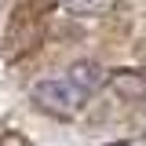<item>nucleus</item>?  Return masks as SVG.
Wrapping results in <instances>:
<instances>
[{
    "label": "nucleus",
    "mask_w": 146,
    "mask_h": 146,
    "mask_svg": "<svg viewBox=\"0 0 146 146\" xmlns=\"http://www.w3.org/2000/svg\"><path fill=\"white\" fill-rule=\"evenodd\" d=\"M29 99L36 102V110H44L51 117H62V121L77 117L84 110V102H88L66 77H40L33 88H29Z\"/></svg>",
    "instance_id": "nucleus-1"
},
{
    "label": "nucleus",
    "mask_w": 146,
    "mask_h": 146,
    "mask_svg": "<svg viewBox=\"0 0 146 146\" xmlns=\"http://www.w3.org/2000/svg\"><path fill=\"white\" fill-rule=\"evenodd\" d=\"M62 77H66V80H70V84H73L77 91H80L84 99H91L95 91L106 84V77H110V73L102 70V66H99L95 58H77V62H73L70 70L62 73Z\"/></svg>",
    "instance_id": "nucleus-2"
},
{
    "label": "nucleus",
    "mask_w": 146,
    "mask_h": 146,
    "mask_svg": "<svg viewBox=\"0 0 146 146\" xmlns=\"http://www.w3.org/2000/svg\"><path fill=\"white\" fill-rule=\"evenodd\" d=\"M106 84L121 102H146V73L139 70H117L106 77Z\"/></svg>",
    "instance_id": "nucleus-3"
},
{
    "label": "nucleus",
    "mask_w": 146,
    "mask_h": 146,
    "mask_svg": "<svg viewBox=\"0 0 146 146\" xmlns=\"http://www.w3.org/2000/svg\"><path fill=\"white\" fill-rule=\"evenodd\" d=\"M62 4H66V11H70V15L88 18V15H99V11L106 7L110 0H62Z\"/></svg>",
    "instance_id": "nucleus-4"
},
{
    "label": "nucleus",
    "mask_w": 146,
    "mask_h": 146,
    "mask_svg": "<svg viewBox=\"0 0 146 146\" xmlns=\"http://www.w3.org/2000/svg\"><path fill=\"white\" fill-rule=\"evenodd\" d=\"M29 4H33V7H40V11H44V7H51V4H58V0H29Z\"/></svg>",
    "instance_id": "nucleus-5"
}]
</instances>
